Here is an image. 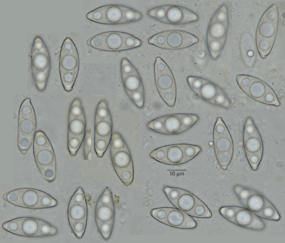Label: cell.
<instances>
[{"label":"cell","mask_w":285,"mask_h":243,"mask_svg":"<svg viewBox=\"0 0 285 243\" xmlns=\"http://www.w3.org/2000/svg\"><path fill=\"white\" fill-rule=\"evenodd\" d=\"M150 17L161 22L172 24H182L197 21L198 17L186 8L177 5L158 6L147 12Z\"/></svg>","instance_id":"obj_18"},{"label":"cell","mask_w":285,"mask_h":243,"mask_svg":"<svg viewBox=\"0 0 285 243\" xmlns=\"http://www.w3.org/2000/svg\"><path fill=\"white\" fill-rule=\"evenodd\" d=\"M112 121L111 113L106 101H101L96 107L95 116V123L104 121Z\"/></svg>","instance_id":"obj_30"},{"label":"cell","mask_w":285,"mask_h":243,"mask_svg":"<svg viewBox=\"0 0 285 243\" xmlns=\"http://www.w3.org/2000/svg\"><path fill=\"white\" fill-rule=\"evenodd\" d=\"M79 58L76 46L72 40L67 37L62 44L60 52V73L78 71Z\"/></svg>","instance_id":"obj_23"},{"label":"cell","mask_w":285,"mask_h":243,"mask_svg":"<svg viewBox=\"0 0 285 243\" xmlns=\"http://www.w3.org/2000/svg\"><path fill=\"white\" fill-rule=\"evenodd\" d=\"M243 141L248 162L252 169L256 170L262 157L263 144L259 132L250 117L247 118L244 124Z\"/></svg>","instance_id":"obj_17"},{"label":"cell","mask_w":285,"mask_h":243,"mask_svg":"<svg viewBox=\"0 0 285 243\" xmlns=\"http://www.w3.org/2000/svg\"><path fill=\"white\" fill-rule=\"evenodd\" d=\"M152 158L159 162L166 164V145L152 151L149 154Z\"/></svg>","instance_id":"obj_43"},{"label":"cell","mask_w":285,"mask_h":243,"mask_svg":"<svg viewBox=\"0 0 285 243\" xmlns=\"http://www.w3.org/2000/svg\"><path fill=\"white\" fill-rule=\"evenodd\" d=\"M257 216L264 219L275 221H279L280 219L279 213L270 202L264 207Z\"/></svg>","instance_id":"obj_36"},{"label":"cell","mask_w":285,"mask_h":243,"mask_svg":"<svg viewBox=\"0 0 285 243\" xmlns=\"http://www.w3.org/2000/svg\"><path fill=\"white\" fill-rule=\"evenodd\" d=\"M88 20L98 23L117 24L135 22L140 20L141 14L124 5H111L98 7L88 13Z\"/></svg>","instance_id":"obj_6"},{"label":"cell","mask_w":285,"mask_h":243,"mask_svg":"<svg viewBox=\"0 0 285 243\" xmlns=\"http://www.w3.org/2000/svg\"><path fill=\"white\" fill-rule=\"evenodd\" d=\"M278 24V12L277 6L273 4L262 16L256 32V41L260 57L265 58L270 53L274 45Z\"/></svg>","instance_id":"obj_7"},{"label":"cell","mask_w":285,"mask_h":243,"mask_svg":"<svg viewBox=\"0 0 285 243\" xmlns=\"http://www.w3.org/2000/svg\"><path fill=\"white\" fill-rule=\"evenodd\" d=\"M2 197L6 202L19 207L33 209L53 207L58 202L47 193L36 189L20 188L4 193Z\"/></svg>","instance_id":"obj_3"},{"label":"cell","mask_w":285,"mask_h":243,"mask_svg":"<svg viewBox=\"0 0 285 243\" xmlns=\"http://www.w3.org/2000/svg\"><path fill=\"white\" fill-rule=\"evenodd\" d=\"M239 207L235 206H223L220 208L219 212L220 214L223 217L230 222L232 223Z\"/></svg>","instance_id":"obj_41"},{"label":"cell","mask_w":285,"mask_h":243,"mask_svg":"<svg viewBox=\"0 0 285 243\" xmlns=\"http://www.w3.org/2000/svg\"><path fill=\"white\" fill-rule=\"evenodd\" d=\"M187 80L192 89L204 100L227 109L230 108L231 104L227 95L216 84L198 77L190 76Z\"/></svg>","instance_id":"obj_16"},{"label":"cell","mask_w":285,"mask_h":243,"mask_svg":"<svg viewBox=\"0 0 285 243\" xmlns=\"http://www.w3.org/2000/svg\"><path fill=\"white\" fill-rule=\"evenodd\" d=\"M163 191L173 205L192 217L207 219L212 217V213L206 205L190 192L168 186L164 187Z\"/></svg>","instance_id":"obj_1"},{"label":"cell","mask_w":285,"mask_h":243,"mask_svg":"<svg viewBox=\"0 0 285 243\" xmlns=\"http://www.w3.org/2000/svg\"><path fill=\"white\" fill-rule=\"evenodd\" d=\"M78 71L65 72L60 73L62 82L64 89L71 91L76 79Z\"/></svg>","instance_id":"obj_35"},{"label":"cell","mask_w":285,"mask_h":243,"mask_svg":"<svg viewBox=\"0 0 285 243\" xmlns=\"http://www.w3.org/2000/svg\"><path fill=\"white\" fill-rule=\"evenodd\" d=\"M111 136H94V149L98 157H101L103 156L110 144Z\"/></svg>","instance_id":"obj_34"},{"label":"cell","mask_w":285,"mask_h":243,"mask_svg":"<svg viewBox=\"0 0 285 243\" xmlns=\"http://www.w3.org/2000/svg\"><path fill=\"white\" fill-rule=\"evenodd\" d=\"M240 50L242 57L245 64L249 67H252L256 60V48L252 37L248 32H245L242 36Z\"/></svg>","instance_id":"obj_26"},{"label":"cell","mask_w":285,"mask_h":243,"mask_svg":"<svg viewBox=\"0 0 285 243\" xmlns=\"http://www.w3.org/2000/svg\"><path fill=\"white\" fill-rule=\"evenodd\" d=\"M33 153L36 165L43 177L48 182H53L57 174L55 155L49 139L41 131L35 133Z\"/></svg>","instance_id":"obj_2"},{"label":"cell","mask_w":285,"mask_h":243,"mask_svg":"<svg viewBox=\"0 0 285 243\" xmlns=\"http://www.w3.org/2000/svg\"><path fill=\"white\" fill-rule=\"evenodd\" d=\"M86 44L89 47L99 50L116 52L138 47L142 45V42L128 33L111 31L102 32L89 38Z\"/></svg>","instance_id":"obj_5"},{"label":"cell","mask_w":285,"mask_h":243,"mask_svg":"<svg viewBox=\"0 0 285 243\" xmlns=\"http://www.w3.org/2000/svg\"><path fill=\"white\" fill-rule=\"evenodd\" d=\"M213 140L217 161L222 169L226 170L233 157V144L229 131L221 117L217 118L214 125Z\"/></svg>","instance_id":"obj_11"},{"label":"cell","mask_w":285,"mask_h":243,"mask_svg":"<svg viewBox=\"0 0 285 243\" xmlns=\"http://www.w3.org/2000/svg\"><path fill=\"white\" fill-rule=\"evenodd\" d=\"M76 119H85L81 101L79 98H76L72 101L68 113V121Z\"/></svg>","instance_id":"obj_29"},{"label":"cell","mask_w":285,"mask_h":243,"mask_svg":"<svg viewBox=\"0 0 285 243\" xmlns=\"http://www.w3.org/2000/svg\"><path fill=\"white\" fill-rule=\"evenodd\" d=\"M155 81L158 93L171 91L176 92L175 79L170 68L160 57H157L154 65Z\"/></svg>","instance_id":"obj_21"},{"label":"cell","mask_w":285,"mask_h":243,"mask_svg":"<svg viewBox=\"0 0 285 243\" xmlns=\"http://www.w3.org/2000/svg\"><path fill=\"white\" fill-rule=\"evenodd\" d=\"M85 134L80 135L68 134V148L71 155H76L83 142Z\"/></svg>","instance_id":"obj_33"},{"label":"cell","mask_w":285,"mask_h":243,"mask_svg":"<svg viewBox=\"0 0 285 243\" xmlns=\"http://www.w3.org/2000/svg\"><path fill=\"white\" fill-rule=\"evenodd\" d=\"M36 128L35 112L30 99L26 98L21 104L18 115L17 146L21 154L25 155L30 148Z\"/></svg>","instance_id":"obj_9"},{"label":"cell","mask_w":285,"mask_h":243,"mask_svg":"<svg viewBox=\"0 0 285 243\" xmlns=\"http://www.w3.org/2000/svg\"><path fill=\"white\" fill-rule=\"evenodd\" d=\"M112 121H101L95 123V136L107 137L111 136Z\"/></svg>","instance_id":"obj_32"},{"label":"cell","mask_w":285,"mask_h":243,"mask_svg":"<svg viewBox=\"0 0 285 243\" xmlns=\"http://www.w3.org/2000/svg\"><path fill=\"white\" fill-rule=\"evenodd\" d=\"M184 144L166 145V164L177 165L186 163Z\"/></svg>","instance_id":"obj_27"},{"label":"cell","mask_w":285,"mask_h":243,"mask_svg":"<svg viewBox=\"0 0 285 243\" xmlns=\"http://www.w3.org/2000/svg\"><path fill=\"white\" fill-rule=\"evenodd\" d=\"M115 209L112 193L106 187L99 197L95 207V219L97 227L103 238L109 239L113 230Z\"/></svg>","instance_id":"obj_13"},{"label":"cell","mask_w":285,"mask_h":243,"mask_svg":"<svg viewBox=\"0 0 285 243\" xmlns=\"http://www.w3.org/2000/svg\"><path fill=\"white\" fill-rule=\"evenodd\" d=\"M179 115L182 133L191 128L199 120L198 116L196 114L182 113H179Z\"/></svg>","instance_id":"obj_38"},{"label":"cell","mask_w":285,"mask_h":243,"mask_svg":"<svg viewBox=\"0 0 285 243\" xmlns=\"http://www.w3.org/2000/svg\"><path fill=\"white\" fill-rule=\"evenodd\" d=\"M110 155L113 166L118 176L125 186H129L133 181L134 168L128 147Z\"/></svg>","instance_id":"obj_19"},{"label":"cell","mask_w":285,"mask_h":243,"mask_svg":"<svg viewBox=\"0 0 285 243\" xmlns=\"http://www.w3.org/2000/svg\"><path fill=\"white\" fill-rule=\"evenodd\" d=\"M237 82L240 88L246 94L260 103L276 106L280 102L272 89L264 82L251 76L238 74Z\"/></svg>","instance_id":"obj_10"},{"label":"cell","mask_w":285,"mask_h":243,"mask_svg":"<svg viewBox=\"0 0 285 243\" xmlns=\"http://www.w3.org/2000/svg\"><path fill=\"white\" fill-rule=\"evenodd\" d=\"M165 135H176L182 133L179 113L164 116Z\"/></svg>","instance_id":"obj_28"},{"label":"cell","mask_w":285,"mask_h":243,"mask_svg":"<svg viewBox=\"0 0 285 243\" xmlns=\"http://www.w3.org/2000/svg\"><path fill=\"white\" fill-rule=\"evenodd\" d=\"M83 152L84 159H91V130L86 131L83 141Z\"/></svg>","instance_id":"obj_42"},{"label":"cell","mask_w":285,"mask_h":243,"mask_svg":"<svg viewBox=\"0 0 285 243\" xmlns=\"http://www.w3.org/2000/svg\"><path fill=\"white\" fill-rule=\"evenodd\" d=\"M31 69L35 83L40 91L44 90L48 77L50 62L47 47L42 40L37 38L31 52Z\"/></svg>","instance_id":"obj_12"},{"label":"cell","mask_w":285,"mask_h":243,"mask_svg":"<svg viewBox=\"0 0 285 243\" xmlns=\"http://www.w3.org/2000/svg\"><path fill=\"white\" fill-rule=\"evenodd\" d=\"M228 23L227 9L224 4L213 15L207 30V45L213 59H217L222 52L226 40Z\"/></svg>","instance_id":"obj_8"},{"label":"cell","mask_w":285,"mask_h":243,"mask_svg":"<svg viewBox=\"0 0 285 243\" xmlns=\"http://www.w3.org/2000/svg\"><path fill=\"white\" fill-rule=\"evenodd\" d=\"M122 82L128 96L144 92L143 83L137 70L127 58H123L121 64Z\"/></svg>","instance_id":"obj_22"},{"label":"cell","mask_w":285,"mask_h":243,"mask_svg":"<svg viewBox=\"0 0 285 243\" xmlns=\"http://www.w3.org/2000/svg\"><path fill=\"white\" fill-rule=\"evenodd\" d=\"M68 217L73 232L78 238H82L87 225V208L84 193L80 187L77 188L70 200Z\"/></svg>","instance_id":"obj_14"},{"label":"cell","mask_w":285,"mask_h":243,"mask_svg":"<svg viewBox=\"0 0 285 243\" xmlns=\"http://www.w3.org/2000/svg\"><path fill=\"white\" fill-rule=\"evenodd\" d=\"M85 119H76L68 121V134L80 135L86 131Z\"/></svg>","instance_id":"obj_31"},{"label":"cell","mask_w":285,"mask_h":243,"mask_svg":"<svg viewBox=\"0 0 285 243\" xmlns=\"http://www.w3.org/2000/svg\"><path fill=\"white\" fill-rule=\"evenodd\" d=\"M166 207V213L162 223L180 229H192L197 226L195 221L188 214L177 208Z\"/></svg>","instance_id":"obj_24"},{"label":"cell","mask_w":285,"mask_h":243,"mask_svg":"<svg viewBox=\"0 0 285 243\" xmlns=\"http://www.w3.org/2000/svg\"><path fill=\"white\" fill-rule=\"evenodd\" d=\"M233 223L247 229L260 230L265 227L263 221L260 217L249 209L239 207Z\"/></svg>","instance_id":"obj_25"},{"label":"cell","mask_w":285,"mask_h":243,"mask_svg":"<svg viewBox=\"0 0 285 243\" xmlns=\"http://www.w3.org/2000/svg\"><path fill=\"white\" fill-rule=\"evenodd\" d=\"M147 126L148 128L156 132L165 135L164 116L150 121L148 123Z\"/></svg>","instance_id":"obj_40"},{"label":"cell","mask_w":285,"mask_h":243,"mask_svg":"<svg viewBox=\"0 0 285 243\" xmlns=\"http://www.w3.org/2000/svg\"><path fill=\"white\" fill-rule=\"evenodd\" d=\"M110 145V154L128 147L121 135L116 132L112 133Z\"/></svg>","instance_id":"obj_37"},{"label":"cell","mask_w":285,"mask_h":243,"mask_svg":"<svg viewBox=\"0 0 285 243\" xmlns=\"http://www.w3.org/2000/svg\"><path fill=\"white\" fill-rule=\"evenodd\" d=\"M183 149L186 162L192 159L202 151L199 145L184 144Z\"/></svg>","instance_id":"obj_39"},{"label":"cell","mask_w":285,"mask_h":243,"mask_svg":"<svg viewBox=\"0 0 285 243\" xmlns=\"http://www.w3.org/2000/svg\"><path fill=\"white\" fill-rule=\"evenodd\" d=\"M198 38L188 32L178 30L164 31L151 37L148 43L158 48L168 50L182 49L198 43Z\"/></svg>","instance_id":"obj_15"},{"label":"cell","mask_w":285,"mask_h":243,"mask_svg":"<svg viewBox=\"0 0 285 243\" xmlns=\"http://www.w3.org/2000/svg\"><path fill=\"white\" fill-rule=\"evenodd\" d=\"M5 230L18 236L29 237L53 236L57 232L54 226L43 220L32 217L16 218L4 223Z\"/></svg>","instance_id":"obj_4"},{"label":"cell","mask_w":285,"mask_h":243,"mask_svg":"<svg viewBox=\"0 0 285 243\" xmlns=\"http://www.w3.org/2000/svg\"><path fill=\"white\" fill-rule=\"evenodd\" d=\"M234 190L243 205L257 215L270 202L256 191L240 185L235 186Z\"/></svg>","instance_id":"obj_20"}]
</instances>
